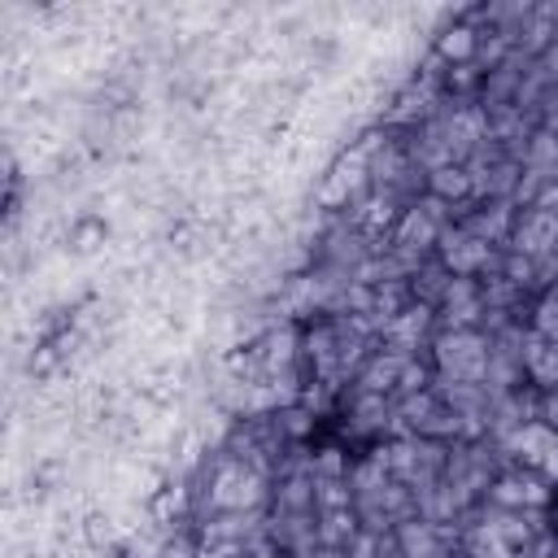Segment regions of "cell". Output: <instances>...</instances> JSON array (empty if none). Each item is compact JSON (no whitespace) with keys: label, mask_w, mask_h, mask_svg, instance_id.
Wrapping results in <instances>:
<instances>
[{"label":"cell","mask_w":558,"mask_h":558,"mask_svg":"<svg viewBox=\"0 0 558 558\" xmlns=\"http://www.w3.org/2000/svg\"><path fill=\"white\" fill-rule=\"evenodd\" d=\"M480 48H484V35H480L466 17H453V22L436 35V57H440L449 70H471L475 57H480Z\"/></svg>","instance_id":"obj_1"},{"label":"cell","mask_w":558,"mask_h":558,"mask_svg":"<svg viewBox=\"0 0 558 558\" xmlns=\"http://www.w3.org/2000/svg\"><path fill=\"white\" fill-rule=\"evenodd\" d=\"M471 192H475V174H471L462 161L436 166V170L427 174V196H432L436 205H462V201H471Z\"/></svg>","instance_id":"obj_2"},{"label":"cell","mask_w":558,"mask_h":558,"mask_svg":"<svg viewBox=\"0 0 558 558\" xmlns=\"http://www.w3.org/2000/svg\"><path fill=\"white\" fill-rule=\"evenodd\" d=\"M105 240H109V218H105V214H78V218L70 222V231H65V248H70L74 257L100 253Z\"/></svg>","instance_id":"obj_3"},{"label":"cell","mask_w":558,"mask_h":558,"mask_svg":"<svg viewBox=\"0 0 558 558\" xmlns=\"http://www.w3.org/2000/svg\"><path fill=\"white\" fill-rule=\"evenodd\" d=\"M536 418L545 432L558 436V388H541V401H536Z\"/></svg>","instance_id":"obj_4"},{"label":"cell","mask_w":558,"mask_h":558,"mask_svg":"<svg viewBox=\"0 0 558 558\" xmlns=\"http://www.w3.org/2000/svg\"><path fill=\"white\" fill-rule=\"evenodd\" d=\"M83 536H87V545H92V549H105V541H109V514L92 510V514L83 519Z\"/></svg>","instance_id":"obj_5"},{"label":"cell","mask_w":558,"mask_h":558,"mask_svg":"<svg viewBox=\"0 0 558 558\" xmlns=\"http://www.w3.org/2000/svg\"><path fill=\"white\" fill-rule=\"evenodd\" d=\"M52 366H57V349H52V344H44V349H39V357H31V375H48Z\"/></svg>","instance_id":"obj_6"}]
</instances>
